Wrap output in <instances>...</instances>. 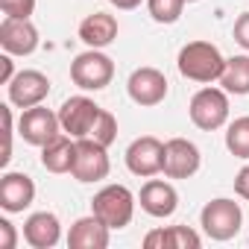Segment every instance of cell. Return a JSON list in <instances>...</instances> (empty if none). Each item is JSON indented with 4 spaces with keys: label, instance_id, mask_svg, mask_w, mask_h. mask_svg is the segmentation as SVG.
<instances>
[{
    "label": "cell",
    "instance_id": "cell-11",
    "mask_svg": "<svg viewBox=\"0 0 249 249\" xmlns=\"http://www.w3.org/2000/svg\"><path fill=\"white\" fill-rule=\"evenodd\" d=\"M6 88H9V103H12V106H18V108H33V106H41V103L47 100V94H50V79H47L41 71H18Z\"/></svg>",
    "mask_w": 249,
    "mask_h": 249
},
{
    "label": "cell",
    "instance_id": "cell-23",
    "mask_svg": "<svg viewBox=\"0 0 249 249\" xmlns=\"http://www.w3.org/2000/svg\"><path fill=\"white\" fill-rule=\"evenodd\" d=\"M188 0H147V9L156 24H176Z\"/></svg>",
    "mask_w": 249,
    "mask_h": 249
},
{
    "label": "cell",
    "instance_id": "cell-3",
    "mask_svg": "<svg viewBox=\"0 0 249 249\" xmlns=\"http://www.w3.org/2000/svg\"><path fill=\"white\" fill-rule=\"evenodd\" d=\"M188 111H191V120H194L196 129L214 132V129L226 126V120H229V91H223V88H199L191 97Z\"/></svg>",
    "mask_w": 249,
    "mask_h": 249
},
{
    "label": "cell",
    "instance_id": "cell-26",
    "mask_svg": "<svg viewBox=\"0 0 249 249\" xmlns=\"http://www.w3.org/2000/svg\"><path fill=\"white\" fill-rule=\"evenodd\" d=\"M0 114H3V129H6V147H3V156H0V164H9V159H12V103H3L0 106Z\"/></svg>",
    "mask_w": 249,
    "mask_h": 249
},
{
    "label": "cell",
    "instance_id": "cell-4",
    "mask_svg": "<svg viewBox=\"0 0 249 249\" xmlns=\"http://www.w3.org/2000/svg\"><path fill=\"white\" fill-rule=\"evenodd\" d=\"M240 223H243L240 205L234 199H226V196L205 202V208L199 214V226L211 240H231L240 231Z\"/></svg>",
    "mask_w": 249,
    "mask_h": 249
},
{
    "label": "cell",
    "instance_id": "cell-27",
    "mask_svg": "<svg viewBox=\"0 0 249 249\" xmlns=\"http://www.w3.org/2000/svg\"><path fill=\"white\" fill-rule=\"evenodd\" d=\"M18 246V231L15 226L6 220V217H0V249H15Z\"/></svg>",
    "mask_w": 249,
    "mask_h": 249
},
{
    "label": "cell",
    "instance_id": "cell-5",
    "mask_svg": "<svg viewBox=\"0 0 249 249\" xmlns=\"http://www.w3.org/2000/svg\"><path fill=\"white\" fill-rule=\"evenodd\" d=\"M114 76V62L103 50H85L71 62V79L82 91H103Z\"/></svg>",
    "mask_w": 249,
    "mask_h": 249
},
{
    "label": "cell",
    "instance_id": "cell-12",
    "mask_svg": "<svg viewBox=\"0 0 249 249\" xmlns=\"http://www.w3.org/2000/svg\"><path fill=\"white\" fill-rule=\"evenodd\" d=\"M126 91L138 106H159L167 97V76L159 68H135L126 82Z\"/></svg>",
    "mask_w": 249,
    "mask_h": 249
},
{
    "label": "cell",
    "instance_id": "cell-10",
    "mask_svg": "<svg viewBox=\"0 0 249 249\" xmlns=\"http://www.w3.org/2000/svg\"><path fill=\"white\" fill-rule=\"evenodd\" d=\"M202 164V156L194 141L188 138H170L164 144V167L161 173L167 179H191Z\"/></svg>",
    "mask_w": 249,
    "mask_h": 249
},
{
    "label": "cell",
    "instance_id": "cell-21",
    "mask_svg": "<svg viewBox=\"0 0 249 249\" xmlns=\"http://www.w3.org/2000/svg\"><path fill=\"white\" fill-rule=\"evenodd\" d=\"M220 85H223V91L237 94V97L249 94V56L226 59V71L220 76Z\"/></svg>",
    "mask_w": 249,
    "mask_h": 249
},
{
    "label": "cell",
    "instance_id": "cell-20",
    "mask_svg": "<svg viewBox=\"0 0 249 249\" xmlns=\"http://www.w3.org/2000/svg\"><path fill=\"white\" fill-rule=\"evenodd\" d=\"M73 161H76V141H71L65 135H59L41 147V167L50 173H71Z\"/></svg>",
    "mask_w": 249,
    "mask_h": 249
},
{
    "label": "cell",
    "instance_id": "cell-25",
    "mask_svg": "<svg viewBox=\"0 0 249 249\" xmlns=\"http://www.w3.org/2000/svg\"><path fill=\"white\" fill-rule=\"evenodd\" d=\"M6 18H30L36 12V0H0Z\"/></svg>",
    "mask_w": 249,
    "mask_h": 249
},
{
    "label": "cell",
    "instance_id": "cell-14",
    "mask_svg": "<svg viewBox=\"0 0 249 249\" xmlns=\"http://www.w3.org/2000/svg\"><path fill=\"white\" fill-rule=\"evenodd\" d=\"M36 199V182L27 173H3L0 179V208L6 214H21Z\"/></svg>",
    "mask_w": 249,
    "mask_h": 249
},
{
    "label": "cell",
    "instance_id": "cell-15",
    "mask_svg": "<svg viewBox=\"0 0 249 249\" xmlns=\"http://www.w3.org/2000/svg\"><path fill=\"white\" fill-rule=\"evenodd\" d=\"M141 208L150 214V217H170L176 208H179V194L170 182H161V179H150L144 188H141Z\"/></svg>",
    "mask_w": 249,
    "mask_h": 249
},
{
    "label": "cell",
    "instance_id": "cell-2",
    "mask_svg": "<svg viewBox=\"0 0 249 249\" xmlns=\"http://www.w3.org/2000/svg\"><path fill=\"white\" fill-rule=\"evenodd\" d=\"M91 214H97L108 229H126L135 214V194L126 185H106L94 194Z\"/></svg>",
    "mask_w": 249,
    "mask_h": 249
},
{
    "label": "cell",
    "instance_id": "cell-29",
    "mask_svg": "<svg viewBox=\"0 0 249 249\" xmlns=\"http://www.w3.org/2000/svg\"><path fill=\"white\" fill-rule=\"evenodd\" d=\"M234 194L243 196V199H249V164L240 167V173L234 176Z\"/></svg>",
    "mask_w": 249,
    "mask_h": 249
},
{
    "label": "cell",
    "instance_id": "cell-19",
    "mask_svg": "<svg viewBox=\"0 0 249 249\" xmlns=\"http://www.w3.org/2000/svg\"><path fill=\"white\" fill-rule=\"evenodd\" d=\"M79 38L94 47V50H103L108 47L114 38H117V18L108 15V12H94L88 15L82 24H79Z\"/></svg>",
    "mask_w": 249,
    "mask_h": 249
},
{
    "label": "cell",
    "instance_id": "cell-22",
    "mask_svg": "<svg viewBox=\"0 0 249 249\" xmlns=\"http://www.w3.org/2000/svg\"><path fill=\"white\" fill-rule=\"evenodd\" d=\"M226 150L234 159H246L249 161V114L229 123V129H226Z\"/></svg>",
    "mask_w": 249,
    "mask_h": 249
},
{
    "label": "cell",
    "instance_id": "cell-32",
    "mask_svg": "<svg viewBox=\"0 0 249 249\" xmlns=\"http://www.w3.org/2000/svg\"><path fill=\"white\" fill-rule=\"evenodd\" d=\"M188 3H196V0H188Z\"/></svg>",
    "mask_w": 249,
    "mask_h": 249
},
{
    "label": "cell",
    "instance_id": "cell-13",
    "mask_svg": "<svg viewBox=\"0 0 249 249\" xmlns=\"http://www.w3.org/2000/svg\"><path fill=\"white\" fill-rule=\"evenodd\" d=\"M0 47L9 56H30L38 47V30L30 18H3L0 24Z\"/></svg>",
    "mask_w": 249,
    "mask_h": 249
},
{
    "label": "cell",
    "instance_id": "cell-30",
    "mask_svg": "<svg viewBox=\"0 0 249 249\" xmlns=\"http://www.w3.org/2000/svg\"><path fill=\"white\" fill-rule=\"evenodd\" d=\"M12 76H15V62H12V56H9V53H3V56H0V82L9 85V82H12Z\"/></svg>",
    "mask_w": 249,
    "mask_h": 249
},
{
    "label": "cell",
    "instance_id": "cell-18",
    "mask_svg": "<svg viewBox=\"0 0 249 249\" xmlns=\"http://www.w3.org/2000/svg\"><path fill=\"white\" fill-rule=\"evenodd\" d=\"M147 249H199L202 237L191 226H167V229H153L144 237Z\"/></svg>",
    "mask_w": 249,
    "mask_h": 249
},
{
    "label": "cell",
    "instance_id": "cell-17",
    "mask_svg": "<svg viewBox=\"0 0 249 249\" xmlns=\"http://www.w3.org/2000/svg\"><path fill=\"white\" fill-rule=\"evenodd\" d=\"M108 226L91 214V217H79L71 231H68V246L71 249H106L108 246Z\"/></svg>",
    "mask_w": 249,
    "mask_h": 249
},
{
    "label": "cell",
    "instance_id": "cell-1",
    "mask_svg": "<svg viewBox=\"0 0 249 249\" xmlns=\"http://www.w3.org/2000/svg\"><path fill=\"white\" fill-rule=\"evenodd\" d=\"M179 73L191 82H214L226 71V59L217 44L211 41H191L179 50Z\"/></svg>",
    "mask_w": 249,
    "mask_h": 249
},
{
    "label": "cell",
    "instance_id": "cell-6",
    "mask_svg": "<svg viewBox=\"0 0 249 249\" xmlns=\"http://www.w3.org/2000/svg\"><path fill=\"white\" fill-rule=\"evenodd\" d=\"M18 132L27 144L33 147H44L50 144L53 138L62 135V123H59V111H50L44 106H33V108H24L21 111V120H18Z\"/></svg>",
    "mask_w": 249,
    "mask_h": 249
},
{
    "label": "cell",
    "instance_id": "cell-31",
    "mask_svg": "<svg viewBox=\"0 0 249 249\" xmlns=\"http://www.w3.org/2000/svg\"><path fill=\"white\" fill-rule=\"evenodd\" d=\"M111 6H117V9H123V12H129V9H138L141 6V0H108Z\"/></svg>",
    "mask_w": 249,
    "mask_h": 249
},
{
    "label": "cell",
    "instance_id": "cell-9",
    "mask_svg": "<svg viewBox=\"0 0 249 249\" xmlns=\"http://www.w3.org/2000/svg\"><path fill=\"white\" fill-rule=\"evenodd\" d=\"M126 167L129 173L141 176V179H150L156 173H161L164 167V144L153 135H141L129 144L126 150Z\"/></svg>",
    "mask_w": 249,
    "mask_h": 249
},
{
    "label": "cell",
    "instance_id": "cell-16",
    "mask_svg": "<svg viewBox=\"0 0 249 249\" xmlns=\"http://www.w3.org/2000/svg\"><path fill=\"white\" fill-rule=\"evenodd\" d=\"M62 237V223L53 211H38L30 214L24 223V240L33 249H53Z\"/></svg>",
    "mask_w": 249,
    "mask_h": 249
},
{
    "label": "cell",
    "instance_id": "cell-8",
    "mask_svg": "<svg viewBox=\"0 0 249 249\" xmlns=\"http://www.w3.org/2000/svg\"><path fill=\"white\" fill-rule=\"evenodd\" d=\"M100 106L91 100V97H71L62 103L59 108V123H62V132L71 135V138H88L91 129H94V123L100 117Z\"/></svg>",
    "mask_w": 249,
    "mask_h": 249
},
{
    "label": "cell",
    "instance_id": "cell-28",
    "mask_svg": "<svg viewBox=\"0 0 249 249\" xmlns=\"http://www.w3.org/2000/svg\"><path fill=\"white\" fill-rule=\"evenodd\" d=\"M234 41H237L243 50H249V12H243V15L234 21Z\"/></svg>",
    "mask_w": 249,
    "mask_h": 249
},
{
    "label": "cell",
    "instance_id": "cell-7",
    "mask_svg": "<svg viewBox=\"0 0 249 249\" xmlns=\"http://www.w3.org/2000/svg\"><path fill=\"white\" fill-rule=\"evenodd\" d=\"M108 147L97 144L94 138H76V161H73V179L76 182H103L111 170L108 161Z\"/></svg>",
    "mask_w": 249,
    "mask_h": 249
},
{
    "label": "cell",
    "instance_id": "cell-24",
    "mask_svg": "<svg viewBox=\"0 0 249 249\" xmlns=\"http://www.w3.org/2000/svg\"><path fill=\"white\" fill-rule=\"evenodd\" d=\"M88 138H94V141H97V144H103V147H111V144H114V138H117V117H114L111 111H106V108H103Z\"/></svg>",
    "mask_w": 249,
    "mask_h": 249
}]
</instances>
